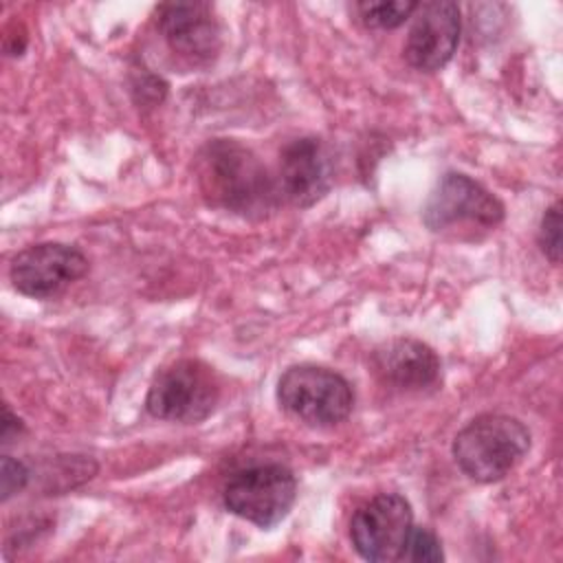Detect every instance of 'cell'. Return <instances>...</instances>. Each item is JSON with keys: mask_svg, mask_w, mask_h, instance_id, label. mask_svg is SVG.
<instances>
[{"mask_svg": "<svg viewBox=\"0 0 563 563\" xmlns=\"http://www.w3.org/2000/svg\"><path fill=\"white\" fill-rule=\"evenodd\" d=\"M196 178L209 205L249 218L266 216L282 198L255 152L233 139H213L198 152Z\"/></svg>", "mask_w": 563, "mask_h": 563, "instance_id": "cell-1", "label": "cell"}, {"mask_svg": "<svg viewBox=\"0 0 563 563\" xmlns=\"http://www.w3.org/2000/svg\"><path fill=\"white\" fill-rule=\"evenodd\" d=\"M530 431L506 413L473 418L453 440L457 466L475 482L490 484L506 477L528 453Z\"/></svg>", "mask_w": 563, "mask_h": 563, "instance_id": "cell-2", "label": "cell"}, {"mask_svg": "<svg viewBox=\"0 0 563 563\" xmlns=\"http://www.w3.org/2000/svg\"><path fill=\"white\" fill-rule=\"evenodd\" d=\"M218 400L220 380L216 372L198 358H180L154 376L145 407L154 418L191 424L211 416Z\"/></svg>", "mask_w": 563, "mask_h": 563, "instance_id": "cell-3", "label": "cell"}, {"mask_svg": "<svg viewBox=\"0 0 563 563\" xmlns=\"http://www.w3.org/2000/svg\"><path fill=\"white\" fill-rule=\"evenodd\" d=\"M277 400L310 427H334L350 416L354 391L341 374L328 367L295 365L279 376Z\"/></svg>", "mask_w": 563, "mask_h": 563, "instance_id": "cell-4", "label": "cell"}, {"mask_svg": "<svg viewBox=\"0 0 563 563\" xmlns=\"http://www.w3.org/2000/svg\"><path fill=\"white\" fill-rule=\"evenodd\" d=\"M222 497L227 510L235 517L260 528H273L290 512L297 479L282 464H260L231 475Z\"/></svg>", "mask_w": 563, "mask_h": 563, "instance_id": "cell-5", "label": "cell"}, {"mask_svg": "<svg viewBox=\"0 0 563 563\" xmlns=\"http://www.w3.org/2000/svg\"><path fill=\"white\" fill-rule=\"evenodd\" d=\"M411 526L413 512L409 501L398 493H380L354 512L350 539L365 561H400Z\"/></svg>", "mask_w": 563, "mask_h": 563, "instance_id": "cell-6", "label": "cell"}, {"mask_svg": "<svg viewBox=\"0 0 563 563\" xmlns=\"http://www.w3.org/2000/svg\"><path fill=\"white\" fill-rule=\"evenodd\" d=\"M504 216L506 211L497 196L457 172H449L440 178L422 209V220L431 231H444L460 224L495 229Z\"/></svg>", "mask_w": 563, "mask_h": 563, "instance_id": "cell-7", "label": "cell"}, {"mask_svg": "<svg viewBox=\"0 0 563 563\" xmlns=\"http://www.w3.org/2000/svg\"><path fill=\"white\" fill-rule=\"evenodd\" d=\"M88 273V257L62 242H40L22 249L9 268L18 292L33 299H51Z\"/></svg>", "mask_w": 563, "mask_h": 563, "instance_id": "cell-8", "label": "cell"}, {"mask_svg": "<svg viewBox=\"0 0 563 563\" xmlns=\"http://www.w3.org/2000/svg\"><path fill=\"white\" fill-rule=\"evenodd\" d=\"M405 42V59L422 73L446 66L460 42V7L451 0L422 2Z\"/></svg>", "mask_w": 563, "mask_h": 563, "instance_id": "cell-9", "label": "cell"}, {"mask_svg": "<svg viewBox=\"0 0 563 563\" xmlns=\"http://www.w3.org/2000/svg\"><path fill=\"white\" fill-rule=\"evenodd\" d=\"M156 24L167 46L194 64L209 62L220 51V24L207 2L161 4L156 9Z\"/></svg>", "mask_w": 563, "mask_h": 563, "instance_id": "cell-10", "label": "cell"}, {"mask_svg": "<svg viewBox=\"0 0 563 563\" xmlns=\"http://www.w3.org/2000/svg\"><path fill=\"white\" fill-rule=\"evenodd\" d=\"M279 191L295 207H310L321 200L332 185L330 156L314 136L290 141L279 158Z\"/></svg>", "mask_w": 563, "mask_h": 563, "instance_id": "cell-11", "label": "cell"}, {"mask_svg": "<svg viewBox=\"0 0 563 563\" xmlns=\"http://www.w3.org/2000/svg\"><path fill=\"white\" fill-rule=\"evenodd\" d=\"M376 376L402 391H422L440 378V358L418 339H391L374 350Z\"/></svg>", "mask_w": 563, "mask_h": 563, "instance_id": "cell-12", "label": "cell"}, {"mask_svg": "<svg viewBox=\"0 0 563 563\" xmlns=\"http://www.w3.org/2000/svg\"><path fill=\"white\" fill-rule=\"evenodd\" d=\"M418 9V2L405 0H365L356 4L358 18L369 29H396Z\"/></svg>", "mask_w": 563, "mask_h": 563, "instance_id": "cell-13", "label": "cell"}, {"mask_svg": "<svg viewBox=\"0 0 563 563\" xmlns=\"http://www.w3.org/2000/svg\"><path fill=\"white\" fill-rule=\"evenodd\" d=\"M444 559L440 539L427 530V528H413L409 530L405 550L400 561H416V563H440Z\"/></svg>", "mask_w": 563, "mask_h": 563, "instance_id": "cell-14", "label": "cell"}, {"mask_svg": "<svg viewBox=\"0 0 563 563\" xmlns=\"http://www.w3.org/2000/svg\"><path fill=\"white\" fill-rule=\"evenodd\" d=\"M539 246L552 264L561 262V202L559 200L552 207H548L541 218Z\"/></svg>", "mask_w": 563, "mask_h": 563, "instance_id": "cell-15", "label": "cell"}, {"mask_svg": "<svg viewBox=\"0 0 563 563\" xmlns=\"http://www.w3.org/2000/svg\"><path fill=\"white\" fill-rule=\"evenodd\" d=\"M29 482V468L20 462L13 460L11 455H2L0 464V497L2 501H9L15 493H20Z\"/></svg>", "mask_w": 563, "mask_h": 563, "instance_id": "cell-16", "label": "cell"}, {"mask_svg": "<svg viewBox=\"0 0 563 563\" xmlns=\"http://www.w3.org/2000/svg\"><path fill=\"white\" fill-rule=\"evenodd\" d=\"M24 431V422L9 409V405H4L2 409V431L0 438L4 444H9L13 438H18Z\"/></svg>", "mask_w": 563, "mask_h": 563, "instance_id": "cell-17", "label": "cell"}]
</instances>
